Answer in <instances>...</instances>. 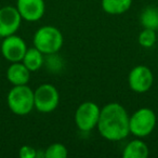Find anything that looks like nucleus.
<instances>
[{
	"label": "nucleus",
	"instance_id": "nucleus-1",
	"mask_svg": "<svg viewBox=\"0 0 158 158\" xmlns=\"http://www.w3.org/2000/svg\"><path fill=\"white\" fill-rule=\"evenodd\" d=\"M130 116L126 108L119 103H110L101 110L98 129L104 139L120 141L130 133Z\"/></svg>",
	"mask_w": 158,
	"mask_h": 158
},
{
	"label": "nucleus",
	"instance_id": "nucleus-2",
	"mask_svg": "<svg viewBox=\"0 0 158 158\" xmlns=\"http://www.w3.org/2000/svg\"><path fill=\"white\" fill-rule=\"evenodd\" d=\"M7 102L12 113L20 116L27 115L35 108L34 91L27 85L14 86L8 93Z\"/></svg>",
	"mask_w": 158,
	"mask_h": 158
},
{
	"label": "nucleus",
	"instance_id": "nucleus-3",
	"mask_svg": "<svg viewBox=\"0 0 158 158\" xmlns=\"http://www.w3.org/2000/svg\"><path fill=\"white\" fill-rule=\"evenodd\" d=\"M63 35L54 26H42L34 36V47L44 54H54L63 46Z\"/></svg>",
	"mask_w": 158,
	"mask_h": 158
},
{
	"label": "nucleus",
	"instance_id": "nucleus-4",
	"mask_svg": "<svg viewBox=\"0 0 158 158\" xmlns=\"http://www.w3.org/2000/svg\"><path fill=\"white\" fill-rule=\"evenodd\" d=\"M157 125V116L148 107H142L130 116V133L139 138L151 134Z\"/></svg>",
	"mask_w": 158,
	"mask_h": 158
},
{
	"label": "nucleus",
	"instance_id": "nucleus-5",
	"mask_svg": "<svg viewBox=\"0 0 158 158\" xmlns=\"http://www.w3.org/2000/svg\"><path fill=\"white\" fill-rule=\"evenodd\" d=\"M35 108L40 113H51L60 103V94L53 85L44 84L34 91Z\"/></svg>",
	"mask_w": 158,
	"mask_h": 158
},
{
	"label": "nucleus",
	"instance_id": "nucleus-6",
	"mask_svg": "<svg viewBox=\"0 0 158 158\" xmlns=\"http://www.w3.org/2000/svg\"><path fill=\"white\" fill-rule=\"evenodd\" d=\"M101 108L93 102H84L75 113V123L79 130L89 132L98 126Z\"/></svg>",
	"mask_w": 158,
	"mask_h": 158
},
{
	"label": "nucleus",
	"instance_id": "nucleus-7",
	"mask_svg": "<svg viewBox=\"0 0 158 158\" xmlns=\"http://www.w3.org/2000/svg\"><path fill=\"white\" fill-rule=\"evenodd\" d=\"M153 73L144 65L135 66L133 69H131L128 77L130 89L136 93L147 92L153 86Z\"/></svg>",
	"mask_w": 158,
	"mask_h": 158
},
{
	"label": "nucleus",
	"instance_id": "nucleus-8",
	"mask_svg": "<svg viewBox=\"0 0 158 158\" xmlns=\"http://www.w3.org/2000/svg\"><path fill=\"white\" fill-rule=\"evenodd\" d=\"M27 51V47L25 41L15 34L3 38L1 44V53L11 63L14 62H22L25 53Z\"/></svg>",
	"mask_w": 158,
	"mask_h": 158
},
{
	"label": "nucleus",
	"instance_id": "nucleus-9",
	"mask_svg": "<svg viewBox=\"0 0 158 158\" xmlns=\"http://www.w3.org/2000/svg\"><path fill=\"white\" fill-rule=\"evenodd\" d=\"M22 16L16 8L3 7L0 9V37H8L18 31L22 22Z\"/></svg>",
	"mask_w": 158,
	"mask_h": 158
},
{
	"label": "nucleus",
	"instance_id": "nucleus-10",
	"mask_svg": "<svg viewBox=\"0 0 158 158\" xmlns=\"http://www.w3.org/2000/svg\"><path fill=\"white\" fill-rule=\"evenodd\" d=\"M16 9L23 20L27 22H36L44 16L46 6L44 0H18Z\"/></svg>",
	"mask_w": 158,
	"mask_h": 158
},
{
	"label": "nucleus",
	"instance_id": "nucleus-11",
	"mask_svg": "<svg viewBox=\"0 0 158 158\" xmlns=\"http://www.w3.org/2000/svg\"><path fill=\"white\" fill-rule=\"evenodd\" d=\"M29 78H31V70L22 62H14L8 67L7 79L13 86L27 85Z\"/></svg>",
	"mask_w": 158,
	"mask_h": 158
},
{
	"label": "nucleus",
	"instance_id": "nucleus-12",
	"mask_svg": "<svg viewBox=\"0 0 158 158\" xmlns=\"http://www.w3.org/2000/svg\"><path fill=\"white\" fill-rule=\"evenodd\" d=\"M149 154L146 143L140 140H133L126 145L123 152V158H146Z\"/></svg>",
	"mask_w": 158,
	"mask_h": 158
},
{
	"label": "nucleus",
	"instance_id": "nucleus-13",
	"mask_svg": "<svg viewBox=\"0 0 158 158\" xmlns=\"http://www.w3.org/2000/svg\"><path fill=\"white\" fill-rule=\"evenodd\" d=\"M102 9L105 13L119 15L131 8L132 0H102Z\"/></svg>",
	"mask_w": 158,
	"mask_h": 158
},
{
	"label": "nucleus",
	"instance_id": "nucleus-14",
	"mask_svg": "<svg viewBox=\"0 0 158 158\" xmlns=\"http://www.w3.org/2000/svg\"><path fill=\"white\" fill-rule=\"evenodd\" d=\"M22 63L31 72H36V70L40 69L41 66L44 65V53L35 47L27 49L26 53L22 60Z\"/></svg>",
	"mask_w": 158,
	"mask_h": 158
},
{
	"label": "nucleus",
	"instance_id": "nucleus-15",
	"mask_svg": "<svg viewBox=\"0 0 158 158\" xmlns=\"http://www.w3.org/2000/svg\"><path fill=\"white\" fill-rule=\"evenodd\" d=\"M140 21L144 28L158 31V9L154 7H148L144 9L141 13Z\"/></svg>",
	"mask_w": 158,
	"mask_h": 158
},
{
	"label": "nucleus",
	"instance_id": "nucleus-16",
	"mask_svg": "<svg viewBox=\"0 0 158 158\" xmlns=\"http://www.w3.org/2000/svg\"><path fill=\"white\" fill-rule=\"evenodd\" d=\"M68 155L67 148L61 143H53L44 152L46 158H66Z\"/></svg>",
	"mask_w": 158,
	"mask_h": 158
},
{
	"label": "nucleus",
	"instance_id": "nucleus-17",
	"mask_svg": "<svg viewBox=\"0 0 158 158\" xmlns=\"http://www.w3.org/2000/svg\"><path fill=\"white\" fill-rule=\"evenodd\" d=\"M157 36H156V31L151 28H144L139 35V44L143 48H152L156 44Z\"/></svg>",
	"mask_w": 158,
	"mask_h": 158
},
{
	"label": "nucleus",
	"instance_id": "nucleus-18",
	"mask_svg": "<svg viewBox=\"0 0 158 158\" xmlns=\"http://www.w3.org/2000/svg\"><path fill=\"white\" fill-rule=\"evenodd\" d=\"M21 158H35L37 156V151L31 145H23L19 153Z\"/></svg>",
	"mask_w": 158,
	"mask_h": 158
},
{
	"label": "nucleus",
	"instance_id": "nucleus-19",
	"mask_svg": "<svg viewBox=\"0 0 158 158\" xmlns=\"http://www.w3.org/2000/svg\"><path fill=\"white\" fill-rule=\"evenodd\" d=\"M157 123H158V117H157Z\"/></svg>",
	"mask_w": 158,
	"mask_h": 158
}]
</instances>
